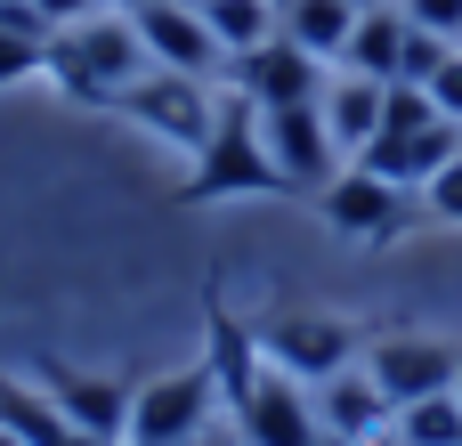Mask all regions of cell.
Wrapping results in <instances>:
<instances>
[{
	"label": "cell",
	"instance_id": "obj_1",
	"mask_svg": "<svg viewBox=\"0 0 462 446\" xmlns=\"http://www.w3.org/2000/svg\"><path fill=\"white\" fill-rule=\"evenodd\" d=\"M49 73H57L81 106H114V98H122L130 81H146L154 65H146L138 24H130L122 8H97V16L65 24V33L49 41Z\"/></svg>",
	"mask_w": 462,
	"mask_h": 446
},
{
	"label": "cell",
	"instance_id": "obj_2",
	"mask_svg": "<svg viewBox=\"0 0 462 446\" xmlns=\"http://www.w3.org/2000/svg\"><path fill=\"white\" fill-rule=\"evenodd\" d=\"M227 195H284V179H276V163L260 146V106L236 98V89H219V122H211L179 203H227Z\"/></svg>",
	"mask_w": 462,
	"mask_h": 446
},
{
	"label": "cell",
	"instance_id": "obj_3",
	"mask_svg": "<svg viewBox=\"0 0 462 446\" xmlns=\"http://www.w3.org/2000/svg\"><path fill=\"white\" fill-rule=\"evenodd\" d=\"M211 423H227V398H219L211 358H195V366H171V374L130 390L122 446H195V439H211Z\"/></svg>",
	"mask_w": 462,
	"mask_h": 446
},
{
	"label": "cell",
	"instance_id": "obj_4",
	"mask_svg": "<svg viewBox=\"0 0 462 446\" xmlns=\"http://www.w3.org/2000/svg\"><path fill=\"white\" fill-rule=\"evenodd\" d=\"M252 341H260V366L292 374L300 390H317V382H333V374H349L365 358V333L349 317H325V309H292V317L260 325Z\"/></svg>",
	"mask_w": 462,
	"mask_h": 446
},
{
	"label": "cell",
	"instance_id": "obj_5",
	"mask_svg": "<svg viewBox=\"0 0 462 446\" xmlns=\"http://www.w3.org/2000/svg\"><path fill=\"white\" fill-rule=\"evenodd\" d=\"M122 122H138L146 138L179 146V154H203L211 122H219V81H195V73H146L114 98Z\"/></svg>",
	"mask_w": 462,
	"mask_h": 446
},
{
	"label": "cell",
	"instance_id": "obj_6",
	"mask_svg": "<svg viewBox=\"0 0 462 446\" xmlns=\"http://www.w3.org/2000/svg\"><path fill=\"white\" fill-rule=\"evenodd\" d=\"M317 219H325L333 236H349V244H390L398 228H414V219H422V203H414L406 187H390L382 171L341 163V171L317 187Z\"/></svg>",
	"mask_w": 462,
	"mask_h": 446
},
{
	"label": "cell",
	"instance_id": "obj_7",
	"mask_svg": "<svg viewBox=\"0 0 462 446\" xmlns=\"http://www.w3.org/2000/svg\"><path fill=\"white\" fill-rule=\"evenodd\" d=\"M357 366L382 382L390 406H414V398L455 390L462 349H455V341H439V333H414V325H382V333H365V358H357Z\"/></svg>",
	"mask_w": 462,
	"mask_h": 446
},
{
	"label": "cell",
	"instance_id": "obj_8",
	"mask_svg": "<svg viewBox=\"0 0 462 446\" xmlns=\"http://www.w3.org/2000/svg\"><path fill=\"white\" fill-rule=\"evenodd\" d=\"M227 431L244 446H325V423H317V390H300L292 374L260 366L236 398H227Z\"/></svg>",
	"mask_w": 462,
	"mask_h": 446
},
{
	"label": "cell",
	"instance_id": "obj_9",
	"mask_svg": "<svg viewBox=\"0 0 462 446\" xmlns=\"http://www.w3.org/2000/svg\"><path fill=\"white\" fill-rule=\"evenodd\" d=\"M325 73H333V65H317L300 41L268 33L260 49H244V57L219 65V89H236V98H252V106L268 114V106H317V98H325Z\"/></svg>",
	"mask_w": 462,
	"mask_h": 446
},
{
	"label": "cell",
	"instance_id": "obj_10",
	"mask_svg": "<svg viewBox=\"0 0 462 446\" xmlns=\"http://www.w3.org/2000/svg\"><path fill=\"white\" fill-rule=\"evenodd\" d=\"M24 382H32V390H41L73 431L122 446V423H130V382H114V374H81V366H65V358H32V366H24Z\"/></svg>",
	"mask_w": 462,
	"mask_h": 446
},
{
	"label": "cell",
	"instance_id": "obj_11",
	"mask_svg": "<svg viewBox=\"0 0 462 446\" xmlns=\"http://www.w3.org/2000/svg\"><path fill=\"white\" fill-rule=\"evenodd\" d=\"M260 146H268L284 195H317V187L341 171V146H333V130H325L317 106H268V114H260Z\"/></svg>",
	"mask_w": 462,
	"mask_h": 446
},
{
	"label": "cell",
	"instance_id": "obj_12",
	"mask_svg": "<svg viewBox=\"0 0 462 446\" xmlns=\"http://www.w3.org/2000/svg\"><path fill=\"white\" fill-rule=\"evenodd\" d=\"M130 24H138V41H146V65H154V73H195V81H219L227 49L211 41V24H203V8H195V0H154V8H130Z\"/></svg>",
	"mask_w": 462,
	"mask_h": 446
},
{
	"label": "cell",
	"instance_id": "obj_13",
	"mask_svg": "<svg viewBox=\"0 0 462 446\" xmlns=\"http://www.w3.org/2000/svg\"><path fill=\"white\" fill-rule=\"evenodd\" d=\"M317 423H325V439H333V446H390L398 406L382 398V382H374L365 366H349V374L317 382Z\"/></svg>",
	"mask_w": 462,
	"mask_h": 446
},
{
	"label": "cell",
	"instance_id": "obj_14",
	"mask_svg": "<svg viewBox=\"0 0 462 446\" xmlns=\"http://www.w3.org/2000/svg\"><path fill=\"white\" fill-rule=\"evenodd\" d=\"M455 154H462V122H447V114H439V122H422V130H382L357 163H365V171H382L390 187L422 195V179H430V171H447Z\"/></svg>",
	"mask_w": 462,
	"mask_h": 446
},
{
	"label": "cell",
	"instance_id": "obj_15",
	"mask_svg": "<svg viewBox=\"0 0 462 446\" xmlns=\"http://www.w3.org/2000/svg\"><path fill=\"white\" fill-rule=\"evenodd\" d=\"M382 98H390V81H365V73H325V98H317V114H325V130H333V146H341V163H357L374 138H382Z\"/></svg>",
	"mask_w": 462,
	"mask_h": 446
},
{
	"label": "cell",
	"instance_id": "obj_16",
	"mask_svg": "<svg viewBox=\"0 0 462 446\" xmlns=\"http://www.w3.org/2000/svg\"><path fill=\"white\" fill-rule=\"evenodd\" d=\"M357 0H284L276 8V33L284 41H300L317 65H341V49H349V33H357Z\"/></svg>",
	"mask_w": 462,
	"mask_h": 446
},
{
	"label": "cell",
	"instance_id": "obj_17",
	"mask_svg": "<svg viewBox=\"0 0 462 446\" xmlns=\"http://www.w3.org/2000/svg\"><path fill=\"white\" fill-rule=\"evenodd\" d=\"M406 8L390 0V8H365L357 16V33H349V49H341V73H365V81H398V65H406Z\"/></svg>",
	"mask_w": 462,
	"mask_h": 446
},
{
	"label": "cell",
	"instance_id": "obj_18",
	"mask_svg": "<svg viewBox=\"0 0 462 446\" xmlns=\"http://www.w3.org/2000/svg\"><path fill=\"white\" fill-rule=\"evenodd\" d=\"M195 8H203V24H211V41L227 57H244V49H260L276 33V0H195Z\"/></svg>",
	"mask_w": 462,
	"mask_h": 446
},
{
	"label": "cell",
	"instance_id": "obj_19",
	"mask_svg": "<svg viewBox=\"0 0 462 446\" xmlns=\"http://www.w3.org/2000/svg\"><path fill=\"white\" fill-rule=\"evenodd\" d=\"M390 446H462V398H455V390H439V398L398 406V431H390Z\"/></svg>",
	"mask_w": 462,
	"mask_h": 446
},
{
	"label": "cell",
	"instance_id": "obj_20",
	"mask_svg": "<svg viewBox=\"0 0 462 446\" xmlns=\"http://www.w3.org/2000/svg\"><path fill=\"white\" fill-rule=\"evenodd\" d=\"M414 203H422V219L462 228V154L447 163V171H430V179H422V195H414Z\"/></svg>",
	"mask_w": 462,
	"mask_h": 446
},
{
	"label": "cell",
	"instance_id": "obj_21",
	"mask_svg": "<svg viewBox=\"0 0 462 446\" xmlns=\"http://www.w3.org/2000/svg\"><path fill=\"white\" fill-rule=\"evenodd\" d=\"M398 8H406V24H422V33L462 49V0H398Z\"/></svg>",
	"mask_w": 462,
	"mask_h": 446
},
{
	"label": "cell",
	"instance_id": "obj_22",
	"mask_svg": "<svg viewBox=\"0 0 462 446\" xmlns=\"http://www.w3.org/2000/svg\"><path fill=\"white\" fill-rule=\"evenodd\" d=\"M422 89H430V106H439L447 122H462V49H447V65H439Z\"/></svg>",
	"mask_w": 462,
	"mask_h": 446
},
{
	"label": "cell",
	"instance_id": "obj_23",
	"mask_svg": "<svg viewBox=\"0 0 462 446\" xmlns=\"http://www.w3.org/2000/svg\"><path fill=\"white\" fill-rule=\"evenodd\" d=\"M41 65H49V49H32V41H8V33H0V89H8V81H24V73H41Z\"/></svg>",
	"mask_w": 462,
	"mask_h": 446
},
{
	"label": "cell",
	"instance_id": "obj_24",
	"mask_svg": "<svg viewBox=\"0 0 462 446\" xmlns=\"http://www.w3.org/2000/svg\"><path fill=\"white\" fill-rule=\"evenodd\" d=\"M32 8H41V16H49L57 33H65V24H81V16H97L106 0H32Z\"/></svg>",
	"mask_w": 462,
	"mask_h": 446
},
{
	"label": "cell",
	"instance_id": "obj_25",
	"mask_svg": "<svg viewBox=\"0 0 462 446\" xmlns=\"http://www.w3.org/2000/svg\"><path fill=\"white\" fill-rule=\"evenodd\" d=\"M106 8H122V16H130V8H154V0H106Z\"/></svg>",
	"mask_w": 462,
	"mask_h": 446
},
{
	"label": "cell",
	"instance_id": "obj_26",
	"mask_svg": "<svg viewBox=\"0 0 462 446\" xmlns=\"http://www.w3.org/2000/svg\"><path fill=\"white\" fill-rule=\"evenodd\" d=\"M195 446H244V439H236V431H227V439H195Z\"/></svg>",
	"mask_w": 462,
	"mask_h": 446
},
{
	"label": "cell",
	"instance_id": "obj_27",
	"mask_svg": "<svg viewBox=\"0 0 462 446\" xmlns=\"http://www.w3.org/2000/svg\"><path fill=\"white\" fill-rule=\"evenodd\" d=\"M0 446H24V439H16V431H0Z\"/></svg>",
	"mask_w": 462,
	"mask_h": 446
},
{
	"label": "cell",
	"instance_id": "obj_28",
	"mask_svg": "<svg viewBox=\"0 0 462 446\" xmlns=\"http://www.w3.org/2000/svg\"><path fill=\"white\" fill-rule=\"evenodd\" d=\"M357 8H390V0H357Z\"/></svg>",
	"mask_w": 462,
	"mask_h": 446
},
{
	"label": "cell",
	"instance_id": "obj_29",
	"mask_svg": "<svg viewBox=\"0 0 462 446\" xmlns=\"http://www.w3.org/2000/svg\"><path fill=\"white\" fill-rule=\"evenodd\" d=\"M455 398H462V374H455Z\"/></svg>",
	"mask_w": 462,
	"mask_h": 446
},
{
	"label": "cell",
	"instance_id": "obj_30",
	"mask_svg": "<svg viewBox=\"0 0 462 446\" xmlns=\"http://www.w3.org/2000/svg\"><path fill=\"white\" fill-rule=\"evenodd\" d=\"M276 8H284V0H276Z\"/></svg>",
	"mask_w": 462,
	"mask_h": 446
},
{
	"label": "cell",
	"instance_id": "obj_31",
	"mask_svg": "<svg viewBox=\"0 0 462 446\" xmlns=\"http://www.w3.org/2000/svg\"><path fill=\"white\" fill-rule=\"evenodd\" d=\"M325 446H333V439H325Z\"/></svg>",
	"mask_w": 462,
	"mask_h": 446
}]
</instances>
